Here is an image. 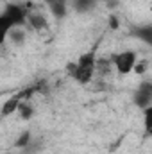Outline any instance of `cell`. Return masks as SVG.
I'll return each mask as SVG.
<instances>
[{
    "instance_id": "cell-12",
    "label": "cell",
    "mask_w": 152,
    "mask_h": 154,
    "mask_svg": "<svg viewBox=\"0 0 152 154\" xmlns=\"http://www.w3.org/2000/svg\"><path fill=\"white\" fill-rule=\"evenodd\" d=\"M143 124H145V131L152 136V106L143 109Z\"/></svg>"
},
{
    "instance_id": "cell-15",
    "label": "cell",
    "mask_w": 152,
    "mask_h": 154,
    "mask_svg": "<svg viewBox=\"0 0 152 154\" xmlns=\"http://www.w3.org/2000/svg\"><path fill=\"white\" fill-rule=\"evenodd\" d=\"M145 70H147V61H138L136 66H134V72H136L138 75H141Z\"/></svg>"
},
{
    "instance_id": "cell-3",
    "label": "cell",
    "mask_w": 152,
    "mask_h": 154,
    "mask_svg": "<svg viewBox=\"0 0 152 154\" xmlns=\"http://www.w3.org/2000/svg\"><path fill=\"white\" fill-rule=\"evenodd\" d=\"M111 61H113L114 68H116V72L120 75H127V74L134 72V66L138 63V57H136V54L132 50H125V52L114 54Z\"/></svg>"
},
{
    "instance_id": "cell-17",
    "label": "cell",
    "mask_w": 152,
    "mask_h": 154,
    "mask_svg": "<svg viewBox=\"0 0 152 154\" xmlns=\"http://www.w3.org/2000/svg\"><path fill=\"white\" fill-rule=\"evenodd\" d=\"M143 86H145V88H147V90H150V91H152V82H145V84H143Z\"/></svg>"
},
{
    "instance_id": "cell-2",
    "label": "cell",
    "mask_w": 152,
    "mask_h": 154,
    "mask_svg": "<svg viewBox=\"0 0 152 154\" xmlns=\"http://www.w3.org/2000/svg\"><path fill=\"white\" fill-rule=\"evenodd\" d=\"M27 18H29L27 7L18 5V4H9V5H5V9H4L2 14H0V23H2L4 34H7V32H9L11 29H14V27L25 25V23H27Z\"/></svg>"
},
{
    "instance_id": "cell-10",
    "label": "cell",
    "mask_w": 152,
    "mask_h": 154,
    "mask_svg": "<svg viewBox=\"0 0 152 154\" xmlns=\"http://www.w3.org/2000/svg\"><path fill=\"white\" fill-rule=\"evenodd\" d=\"M95 5H97V0H74V9L79 13L91 11Z\"/></svg>"
},
{
    "instance_id": "cell-11",
    "label": "cell",
    "mask_w": 152,
    "mask_h": 154,
    "mask_svg": "<svg viewBox=\"0 0 152 154\" xmlns=\"http://www.w3.org/2000/svg\"><path fill=\"white\" fill-rule=\"evenodd\" d=\"M7 36L11 38L13 43H16V45H18V43H22V41L25 39V32H23L20 27H14V29H11V31L7 32Z\"/></svg>"
},
{
    "instance_id": "cell-6",
    "label": "cell",
    "mask_w": 152,
    "mask_h": 154,
    "mask_svg": "<svg viewBox=\"0 0 152 154\" xmlns=\"http://www.w3.org/2000/svg\"><path fill=\"white\" fill-rule=\"evenodd\" d=\"M22 99H23L22 93H18V95L11 97L9 100H5L4 106H2V116H7V115H11V113H14V111H18V108L22 104Z\"/></svg>"
},
{
    "instance_id": "cell-13",
    "label": "cell",
    "mask_w": 152,
    "mask_h": 154,
    "mask_svg": "<svg viewBox=\"0 0 152 154\" xmlns=\"http://www.w3.org/2000/svg\"><path fill=\"white\" fill-rule=\"evenodd\" d=\"M29 143H31V133H22V136H20V140L16 142V147H29Z\"/></svg>"
},
{
    "instance_id": "cell-7",
    "label": "cell",
    "mask_w": 152,
    "mask_h": 154,
    "mask_svg": "<svg viewBox=\"0 0 152 154\" xmlns=\"http://www.w3.org/2000/svg\"><path fill=\"white\" fill-rule=\"evenodd\" d=\"M45 4L56 18H63L66 14V0H45Z\"/></svg>"
},
{
    "instance_id": "cell-8",
    "label": "cell",
    "mask_w": 152,
    "mask_h": 154,
    "mask_svg": "<svg viewBox=\"0 0 152 154\" xmlns=\"http://www.w3.org/2000/svg\"><path fill=\"white\" fill-rule=\"evenodd\" d=\"M132 34L138 39H141L143 43L152 47V25H143V27H136L132 29Z\"/></svg>"
},
{
    "instance_id": "cell-5",
    "label": "cell",
    "mask_w": 152,
    "mask_h": 154,
    "mask_svg": "<svg viewBox=\"0 0 152 154\" xmlns=\"http://www.w3.org/2000/svg\"><path fill=\"white\" fill-rule=\"evenodd\" d=\"M27 23H29V27H31L32 31H38V32H43V31L48 29V22H47V18H45L41 13H38V11L29 13Z\"/></svg>"
},
{
    "instance_id": "cell-9",
    "label": "cell",
    "mask_w": 152,
    "mask_h": 154,
    "mask_svg": "<svg viewBox=\"0 0 152 154\" xmlns=\"http://www.w3.org/2000/svg\"><path fill=\"white\" fill-rule=\"evenodd\" d=\"M113 61H109V59H106V57H100V59H97V74L102 77V75H108L109 72H111V68H113Z\"/></svg>"
},
{
    "instance_id": "cell-14",
    "label": "cell",
    "mask_w": 152,
    "mask_h": 154,
    "mask_svg": "<svg viewBox=\"0 0 152 154\" xmlns=\"http://www.w3.org/2000/svg\"><path fill=\"white\" fill-rule=\"evenodd\" d=\"M18 111H20V115L23 116V118H29V116L32 115V108H31L27 102H22L20 108H18Z\"/></svg>"
},
{
    "instance_id": "cell-1",
    "label": "cell",
    "mask_w": 152,
    "mask_h": 154,
    "mask_svg": "<svg viewBox=\"0 0 152 154\" xmlns=\"http://www.w3.org/2000/svg\"><path fill=\"white\" fill-rule=\"evenodd\" d=\"M97 72V54H95V48L88 50L86 54H82L77 63H74L70 66V74L75 79L79 84H88L93 75Z\"/></svg>"
},
{
    "instance_id": "cell-4",
    "label": "cell",
    "mask_w": 152,
    "mask_h": 154,
    "mask_svg": "<svg viewBox=\"0 0 152 154\" xmlns=\"http://www.w3.org/2000/svg\"><path fill=\"white\" fill-rule=\"evenodd\" d=\"M132 100H134V104H136L138 108L145 109V108L152 106V91H150V90H147V88L141 84V88L134 91V95H132Z\"/></svg>"
},
{
    "instance_id": "cell-16",
    "label": "cell",
    "mask_w": 152,
    "mask_h": 154,
    "mask_svg": "<svg viewBox=\"0 0 152 154\" xmlns=\"http://www.w3.org/2000/svg\"><path fill=\"white\" fill-rule=\"evenodd\" d=\"M109 23H111V29H116V27H118V22H116V18H114V16L109 18Z\"/></svg>"
}]
</instances>
